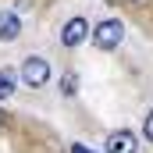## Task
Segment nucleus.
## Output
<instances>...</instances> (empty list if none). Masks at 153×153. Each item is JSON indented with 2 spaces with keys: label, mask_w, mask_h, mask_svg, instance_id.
Masks as SVG:
<instances>
[{
  "label": "nucleus",
  "mask_w": 153,
  "mask_h": 153,
  "mask_svg": "<svg viewBox=\"0 0 153 153\" xmlns=\"http://www.w3.org/2000/svg\"><path fill=\"white\" fill-rule=\"evenodd\" d=\"M121 39H125V22H121V18H103V22H96V29L89 32V43H93L96 50H103V53L117 50Z\"/></svg>",
  "instance_id": "1"
},
{
  "label": "nucleus",
  "mask_w": 153,
  "mask_h": 153,
  "mask_svg": "<svg viewBox=\"0 0 153 153\" xmlns=\"http://www.w3.org/2000/svg\"><path fill=\"white\" fill-rule=\"evenodd\" d=\"M50 78H53V68H50V61H46V57L29 53V57L22 61V82H25L29 89H43Z\"/></svg>",
  "instance_id": "2"
},
{
  "label": "nucleus",
  "mask_w": 153,
  "mask_h": 153,
  "mask_svg": "<svg viewBox=\"0 0 153 153\" xmlns=\"http://www.w3.org/2000/svg\"><path fill=\"white\" fill-rule=\"evenodd\" d=\"M89 32H93V25H89L82 14H75V18H68V22L61 25V46L75 50V46H82V43L89 39Z\"/></svg>",
  "instance_id": "3"
},
{
  "label": "nucleus",
  "mask_w": 153,
  "mask_h": 153,
  "mask_svg": "<svg viewBox=\"0 0 153 153\" xmlns=\"http://www.w3.org/2000/svg\"><path fill=\"white\" fill-rule=\"evenodd\" d=\"M103 153H139V139H135V132H128V128L111 132V135H107Z\"/></svg>",
  "instance_id": "4"
},
{
  "label": "nucleus",
  "mask_w": 153,
  "mask_h": 153,
  "mask_svg": "<svg viewBox=\"0 0 153 153\" xmlns=\"http://www.w3.org/2000/svg\"><path fill=\"white\" fill-rule=\"evenodd\" d=\"M22 36V18L18 11H0V43H11V39Z\"/></svg>",
  "instance_id": "5"
},
{
  "label": "nucleus",
  "mask_w": 153,
  "mask_h": 153,
  "mask_svg": "<svg viewBox=\"0 0 153 153\" xmlns=\"http://www.w3.org/2000/svg\"><path fill=\"white\" fill-rule=\"evenodd\" d=\"M14 89H18V75H14L11 68H0V103H4V100H11V96H14Z\"/></svg>",
  "instance_id": "6"
},
{
  "label": "nucleus",
  "mask_w": 153,
  "mask_h": 153,
  "mask_svg": "<svg viewBox=\"0 0 153 153\" xmlns=\"http://www.w3.org/2000/svg\"><path fill=\"white\" fill-rule=\"evenodd\" d=\"M61 96H78V75L75 71H64V78H61Z\"/></svg>",
  "instance_id": "7"
},
{
  "label": "nucleus",
  "mask_w": 153,
  "mask_h": 153,
  "mask_svg": "<svg viewBox=\"0 0 153 153\" xmlns=\"http://www.w3.org/2000/svg\"><path fill=\"white\" fill-rule=\"evenodd\" d=\"M143 139L153 143V111H146V117H143Z\"/></svg>",
  "instance_id": "8"
},
{
  "label": "nucleus",
  "mask_w": 153,
  "mask_h": 153,
  "mask_svg": "<svg viewBox=\"0 0 153 153\" xmlns=\"http://www.w3.org/2000/svg\"><path fill=\"white\" fill-rule=\"evenodd\" d=\"M4 125H7V111L0 107V132H4Z\"/></svg>",
  "instance_id": "9"
},
{
  "label": "nucleus",
  "mask_w": 153,
  "mask_h": 153,
  "mask_svg": "<svg viewBox=\"0 0 153 153\" xmlns=\"http://www.w3.org/2000/svg\"><path fill=\"white\" fill-rule=\"evenodd\" d=\"M128 4H135V0H128Z\"/></svg>",
  "instance_id": "10"
},
{
  "label": "nucleus",
  "mask_w": 153,
  "mask_h": 153,
  "mask_svg": "<svg viewBox=\"0 0 153 153\" xmlns=\"http://www.w3.org/2000/svg\"><path fill=\"white\" fill-rule=\"evenodd\" d=\"M85 153H93V150H85Z\"/></svg>",
  "instance_id": "11"
}]
</instances>
